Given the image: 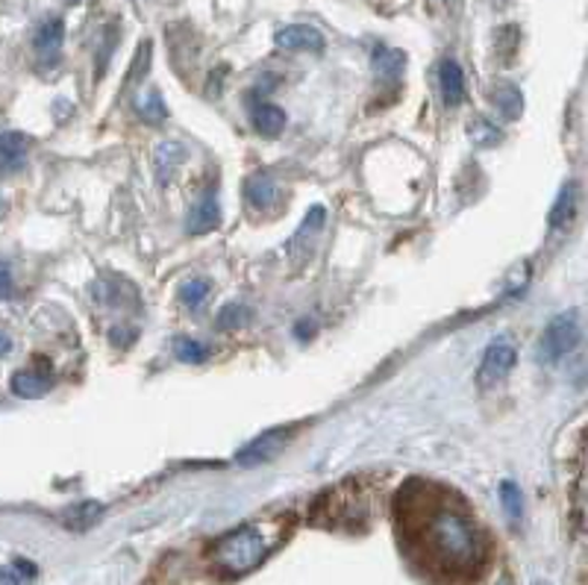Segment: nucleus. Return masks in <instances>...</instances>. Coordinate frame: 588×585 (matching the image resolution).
I'll list each match as a JSON object with an SVG mask.
<instances>
[{"label": "nucleus", "mask_w": 588, "mask_h": 585, "mask_svg": "<svg viewBox=\"0 0 588 585\" xmlns=\"http://www.w3.org/2000/svg\"><path fill=\"white\" fill-rule=\"evenodd\" d=\"M400 518L418 541L423 562L448 576L477 574L486 562V536L462 506L439 488L412 483L400 492Z\"/></svg>", "instance_id": "1"}, {"label": "nucleus", "mask_w": 588, "mask_h": 585, "mask_svg": "<svg viewBox=\"0 0 588 585\" xmlns=\"http://www.w3.org/2000/svg\"><path fill=\"white\" fill-rule=\"evenodd\" d=\"M276 548V539L262 524H245L239 530L227 532L212 550V562L224 576H245L268 559Z\"/></svg>", "instance_id": "2"}, {"label": "nucleus", "mask_w": 588, "mask_h": 585, "mask_svg": "<svg viewBox=\"0 0 588 585\" xmlns=\"http://www.w3.org/2000/svg\"><path fill=\"white\" fill-rule=\"evenodd\" d=\"M579 345V315L577 312H562L544 327L539 341V362L553 365L570 353Z\"/></svg>", "instance_id": "3"}, {"label": "nucleus", "mask_w": 588, "mask_h": 585, "mask_svg": "<svg viewBox=\"0 0 588 585\" xmlns=\"http://www.w3.org/2000/svg\"><path fill=\"white\" fill-rule=\"evenodd\" d=\"M514 359H518V350H514L512 339L500 336V339L491 341L486 348V353H483V362H479L477 371L479 389H491V385H497L500 380H506L509 371L514 368Z\"/></svg>", "instance_id": "4"}, {"label": "nucleus", "mask_w": 588, "mask_h": 585, "mask_svg": "<svg viewBox=\"0 0 588 585\" xmlns=\"http://www.w3.org/2000/svg\"><path fill=\"white\" fill-rule=\"evenodd\" d=\"M292 432L294 427H276V430L262 432V436H257V439L236 453V462L239 465H265L274 457H280V450L292 441Z\"/></svg>", "instance_id": "5"}, {"label": "nucleus", "mask_w": 588, "mask_h": 585, "mask_svg": "<svg viewBox=\"0 0 588 585\" xmlns=\"http://www.w3.org/2000/svg\"><path fill=\"white\" fill-rule=\"evenodd\" d=\"M65 45V21L59 15H50L38 24L36 36H33V47H36L38 59L45 65H54L63 54Z\"/></svg>", "instance_id": "6"}, {"label": "nucleus", "mask_w": 588, "mask_h": 585, "mask_svg": "<svg viewBox=\"0 0 588 585\" xmlns=\"http://www.w3.org/2000/svg\"><path fill=\"white\" fill-rule=\"evenodd\" d=\"M274 42L283 50H313V54H321L327 47L321 30L309 27V24H289V27L276 30Z\"/></svg>", "instance_id": "7"}, {"label": "nucleus", "mask_w": 588, "mask_h": 585, "mask_svg": "<svg viewBox=\"0 0 588 585\" xmlns=\"http://www.w3.org/2000/svg\"><path fill=\"white\" fill-rule=\"evenodd\" d=\"M220 221V203H218V192L215 189H206V192L197 198L194 203V210L189 212V221H185V227L194 236H201V233H210V229L218 227Z\"/></svg>", "instance_id": "8"}, {"label": "nucleus", "mask_w": 588, "mask_h": 585, "mask_svg": "<svg viewBox=\"0 0 588 585\" xmlns=\"http://www.w3.org/2000/svg\"><path fill=\"white\" fill-rule=\"evenodd\" d=\"M439 89L441 101L448 110H456L465 101V74L456 59H441L439 65Z\"/></svg>", "instance_id": "9"}, {"label": "nucleus", "mask_w": 588, "mask_h": 585, "mask_svg": "<svg viewBox=\"0 0 588 585\" xmlns=\"http://www.w3.org/2000/svg\"><path fill=\"white\" fill-rule=\"evenodd\" d=\"M10 389L19 394V397L36 401V397H45V394L54 389V376H50V371H36V368H27V371L12 374Z\"/></svg>", "instance_id": "10"}, {"label": "nucleus", "mask_w": 588, "mask_h": 585, "mask_svg": "<svg viewBox=\"0 0 588 585\" xmlns=\"http://www.w3.org/2000/svg\"><path fill=\"white\" fill-rule=\"evenodd\" d=\"M185 159V147L180 145V142H162V145H157V150H154V168H157V177L159 183L166 185L174 180L177 168L183 165Z\"/></svg>", "instance_id": "11"}, {"label": "nucleus", "mask_w": 588, "mask_h": 585, "mask_svg": "<svg viewBox=\"0 0 588 585\" xmlns=\"http://www.w3.org/2000/svg\"><path fill=\"white\" fill-rule=\"evenodd\" d=\"M404 71H406L404 50H397V47H377V50H374V74H377L380 80L397 86L400 77H404Z\"/></svg>", "instance_id": "12"}, {"label": "nucleus", "mask_w": 588, "mask_h": 585, "mask_svg": "<svg viewBox=\"0 0 588 585\" xmlns=\"http://www.w3.org/2000/svg\"><path fill=\"white\" fill-rule=\"evenodd\" d=\"M574 212H577V183H565L553 201L547 224H551V229H565L574 221Z\"/></svg>", "instance_id": "13"}, {"label": "nucleus", "mask_w": 588, "mask_h": 585, "mask_svg": "<svg viewBox=\"0 0 588 585\" xmlns=\"http://www.w3.org/2000/svg\"><path fill=\"white\" fill-rule=\"evenodd\" d=\"M491 101L500 110V115L509 121L521 119V112H524V94L512 82H497V89H491Z\"/></svg>", "instance_id": "14"}, {"label": "nucleus", "mask_w": 588, "mask_h": 585, "mask_svg": "<svg viewBox=\"0 0 588 585\" xmlns=\"http://www.w3.org/2000/svg\"><path fill=\"white\" fill-rule=\"evenodd\" d=\"M30 138L24 133H15V130H0V162L10 165V168H19L27 156Z\"/></svg>", "instance_id": "15"}, {"label": "nucleus", "mask_w": 588, "mask_h": 585, "mask_svg": "<svg viewBox=\"0 0 588 585\" xmlns=\"http://www.w3.org/2000/svg\"><path fill=\"white\" fill-rule=\"evenodd\" d=\"M253 127L268 138L280 136L285 127V112L280 106H274V103H257L253 106Z\"/></svg>", "instance_id": "16"}, {"label": "nucleus", "mask_w": 588, "mask_h": 585, "mask_svg": "<svg viewBox=\"0 0 588 585\" xmlns=\"http://www.w3.org/2000/svg\"><path fill=\"white\" fill-rule=\"evenodd\" d=\"M101 515H103L101 504H94V500H86V504H80V506H71V509H68V513L63 515V524L74 532H86L89 527H94V524L101 521Z\"/></svg>", "instance_id": "17"}, {"label": "nucleus", "mask_w": 588, "mask_h": 585, "mask_svg": "<svg viewBox=\"0 0 588 585\" xmlns=\"http://www.w3.org/2000/svg\"><path fill=\"white\" fill-rule=\"evenodd\" d=\"M276 194H280L276 192V183L265 175L250 177L248 185H245V198H248L250 206H257V210H268L271 203H276Z\"/></svg>", "instance_id": "18"}, {"label": "nucleus", "mask_w": 588, "mask_h": 585, "mask_svg": "<svg viewBox=\"0 0 588 585\" xmlns=\"http://www.w3.org/2000/svg\"><path fill=\"white\" fill-rule=\"evenodd\" d=\"M210 297H212V283L210 280H203V277H194V280L183 283V289H180V303L192 312H201L203 306L210 303Z\"/></svg>", "instance_id": "19"}, {"label": "nucleus", "mask_w": 588, "mask_h": 585, "mask_svg": "<svg viewBox=\"0 0 588 585\" xmlns=\"http://www.w3.org/2000/svg\"><path fill=\"white\" fill-rule=\"evenodd\" d=\"M500 500H504L506 515H509L512 521H521V515H524V497H521V488H518L512 480H504V483H500Z\"/></svg>", "instance_id": "20"}, {"label": "nucleus", "mask_w": 588, "mask_h": 585, "mask_svg": "<svg viewBox=\"0 0 588 585\" xmlns=\"http://www.w3.org/2000/svg\"><path fill=\"white\" fill-rule=\"evenodd\" d=\"M174 353L180 362H185V365H201V362H206V359H210V348H206V345H201V341H194V339L177 341Z\"/></svg>", "instance_id": "21"}, {"label": "nucleus", "mask_w": 588, "mask_h": 585, "mask_svg": "<svg viewBox=\"0 0 588 585\" xmlns=\"http://www.w3.org/2000/svg\"><path fill=\"white\" fill-rule=\"evenodd\" d=\"M36 576V567L33 562H12L10 567H0V585H30V580Z\"/></svg>", "instance_id": "22"}, {"label": "nucleus", "mask_w": 588, "mask_h": 585, "mask_svg": "<svg viewBox=\"0 0 588 585\" xmlns=\"http://www.w3.org/2000/svg\"><path fill=\"white\" fill-rule=\"evenodd\" d=\"M250 318H253L250 306H245V303H227V306L218 312V327L236 329V327H241V324H248Z\"/></svg>", "instance_id": "23"}, {"label": "nucleus", "mask_w": 588, "mask_h": 585, "mask_svg": "<svg viewBox=\"0 0 588 585\" xmlns=\"http://www.w3.org/2000/svg\"><path fill=\"white\" fill-rule=\"evenodd\" d=\"M471 142H474V145H479V147H491V145H497V142H500V130L495 127V124H491V121H486V119H474L471 121Z\"/></svg>", "instance_id": "24"}, {"label": "nucleus", "mask_w": 588, "mask_h": 585, "mask_svg": "<svg viewBox=\"0 0 588 585\" xmlns=\"http://www.w3.org/2000/svg\"><path fill=\"white\" fill-rule=\"evenodd\" d=\"M138 115H142L147 124H159V121L168 119V110L166 103H162V98H159V92L145 94V101L138 103Z\"/></svg>", "instance_id": "25"}, {"label": "nucleus", "mask_w": 588, "mask_h": 585, "mask_svg": "<svg viewBox=\"0 0 588 585\" xmlns=\"http://www.w3.org/2000/svg\"><path fill=\"white\" fill-rule=\"evenodd\" d=\"M10 294H12V271L10 266L0 262V301H7Z\"/></svg>", "instance_id": "26"}, {"label": "nucleus", "mask_w": 588, "mask_h": 585, "mask_svg": "<svg viewBox=\"0 0 588 585\" xmlns=\"http://www.w3.org/2000/svg\"><path fill=\"white\" fill-rule=\"evenodd\" d=\"M313 333H315V324H309V318H304L297 327H294V336H297V339H306V336H313Z\"/></svg>", "instance_id": "27"}, {"label": "nucleus", "mask_w": 588, "mask_h": 585, "mask_svg": "<svg viewBox=\"0 0 588 585\" xmlns=\"http://www.w3.org/2000/svg\"><path fill=\"white\" fill-rule=\"evenodd\" d=\"M10 350H12V341L7 339V336H3V333H0V359L10 357Z\"/></svg>", "instance_id": "28"}, {"label": "nucleus", "mask_w": 588, "mask_h": 585, "mask_svg": "<svg viewBox=\"0 0 588 585\" xmlns=\"http://www.w3.org/2000/svg\"><path fill=\"white\" fill-rule=\"evenodd\" d=\"M495 585H512V583H509V576H500V580H497Z\"/></svg>", "instance_id": "29"}, {"label": "nucleus", "mask_w": 588, "mask_h": 585, "mask_svg": "<svg viewBox=\"0 0 588 585\" xmlns=\"http://www.w3.org/2000/svg\"><path fill=\"white\" fill-rule=\"evenodd\" d=\"M68 3H80V0H68Z\"/></svg>", "instance_id": "30"}, {"label": "nucleus", "mask_w": 588, "mask_h": 585, "mask_svg": "<svg viewBox=\"0 0 588 585\" xmlns=\"http://www.w3.org/2000/svg\"><path fill=\"white\" fill-rule=\"evenodd\" d=\"M535 585H544V583H535Z\"/></svg>", "instance_id": "31"}]
</instances>
